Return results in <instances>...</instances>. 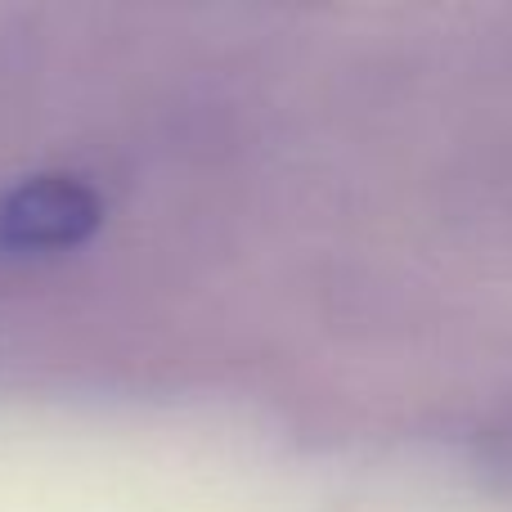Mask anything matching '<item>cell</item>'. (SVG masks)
Returning a JSON list of instances; mask_svg holds the SVG:
<instances>
[{
    "mask_svg": "<svg viewBox=\"0 0 512 512\" xmlns=\"http://www.w3.org/2000/svg\"><path fill=\"white\" fill-rule=\"evenodd\" d=\"M99 194L77 176H32L0 198V243L14 252H63L99 230Z\"/></svg>",
    "mask_w": 512,
    "mask_h": 512,
    "instance_id": "obj_1",
    "label": "cell"
}]
</instances>
